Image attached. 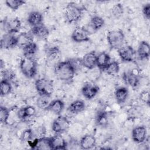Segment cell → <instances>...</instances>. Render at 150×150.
I'll list each match as a JSON object with an SVG mask.
<instances>
[{
    "label": "cell",
    "instance_id": "44dd1931",
    "mask_svg": "<svg viewBox=\"0 0 150 150\" xmlns=\"http://www.w3.org/2000/svg\"><path fill=\"white\" fill-rule=\"evenodd\" d=\"M36 112L35 108L32 106H27L20 108L17 111L18 118L21 120H26L33 117Z\"/></svg>",
    "mask_w": 150,
    "mask_h": 150
},
{
    "label": "cell",
    "instance_id": "cb8c5ba5",
    "mask_svg": "<svg viewBox=\"0 0 150 150\" xmlns=\"http://www.w3.org/2000/svg\"><path fill=\"white\" fill-rule=\"evenodd\" d=\"M43 21V16L38 11H33L30 12L28 17V23L32 27L42 25Z\"/></svg>",
    "mask_w": 150,
    "mask_h": 150
},
{
    "label": "cell",
    "instance_id": "9c48e42d",
    "mask_svg": "<svg viewBox=\"0 0 150 150\" xmlns=\"http://www.w3.org/2000/svg\"><path fill=\"white\" fill-rule=\"evenodd\" d=\"M0 46L1 49H9L18 46L17 36L12 33H5L1 39Z\"/></svg>",
    "mask_w": 150,
    "mask_h": 150
},
{
    "label": "cell",
    "instance_id": "60d3db41",
    "mask_svg": "<svg viewBox=\"0 0 150 150\" xmlns=\"http://www.w3.org/2000/svg\"><path fill=\"white\" fill-rule=\"evenodd\" d=\"M149 93L147 91H144L140 94V99L145 104H149Z\"/></svg>",
    "mask_w": 150,
    "mask_h": 150
},
{
    "label": "cell",
    "instance_id": "8d00e7d4",
    "mask_svg": "<svg viewBox=\"0 0 150 150\" xmlns=\"http://www.w3.org/2000/svg\"><path fill=\"white\" fill-rule=\"evenodd\" d=\"M21 140L24 142H29L30 141L33 140L34 137H33V134L32 129H27L25 130L22 135H21Z\"/></svg>",
    "mask_w": 150,
    "mask_h": 150
},
{
    "label": "cell",
    "instance_id": "6da1fadb",
    "mask_svg": "<svg viewBox=\"0 0 150 150\" xmlns=\"http://www.w3.org/2000/svg\"><path fill=\"white\" fill-rule=\"evenodd\" d=\"M54 70L57 78L64 81L73 80L76 72L69 60L59 62L54 66Z\"/></svg>",
    "mask_w": 150,
    "mask_h": 150
},
{
    "label": "cell",
    "instance_id": "3957f363",
    "mask_svg": "<svg viewBox=\"0 0 150 150\" xmlns=\"http://www.w3.org/2000/svg\"><path fill=\"white\" fill-rule=\"evenodd\" d=\"M83 10V8L76 3H69L64 11L66 20L70 23L77 22L81 18Z\"/></svg>",
    "mask_w": 150,
    "mask_h": 150
},
{
    "label": "cell",
    "instance_id": "f35d334b",
    "mask_svg": "<svg viewBox=\"0 0 150 150\" xmlns=\"http://www.w3.org/2000/svg\"><path fill=\"white\" fill-rule=\"evenodd\" d=\"M2 79L10 81L15 78V74L13 70L11 69H5L1 72Z\"/></svg>",
    "mask_w": 150,
    "mask_h": 150
},
{
    "label": "cell",
    "instance_id": "74e56055",
    "mask_svg": "<svg viewBox=\"0 0 150 150\" xmlns=\"http://www.w3.org/2000/svg\"><path fill=\"white\" fill-rule=\"evenodd\" d=\"M32 131L35 139L44 137L46 134V128L44 126H39Z\"/></svg>",
    "mask_w": 150,
    "mask_h": 150
},
{
    "label": "cell",
    "instance_id": "484cf974",
    "mask_svg": "<svg viewBox=\"0 0 150 150\" xmlns=\"http://www.w3.org/2000/svg\"><path fill=\"white\" fill-rule=\"evenodd\" d=\"M86 105L81 100H76L73 101L68 107L69 112L73 114H77L84 110Z\"/></svg>",
    "mask_w": 150,
    "mask_h": 150
},
{
    "label": "cell",
    "instance_id": "d4e9b609",
    "mask_svg": "<svg viewBox=\"0 0 150 150\" xmlns=\"http://www.w3.org/2000/svg\"><path fill=\"white\" fill-rule=\"evenodd\" d=\"M64 104L63 101L59 99H56L51 101L47 110H49L55 114L59 115L63 111Z\"/></svg>",
    "mask_w": 150,
    "mask_h": 150
},
{
    "label": "cell",
    "instance_id": "7a4b0ae2",
    "mask_svg": "<svg viewBox=\"0 0 150 150\" xmlns=\"http://www.w3.org/2000/svg\"><path fill=\"white\" fill-rule=\"evenodd\" d=\"M37 62L33 57L24 56L20 62L22 73L28 78H33L37 73Z\"/></svg>",
    "mask_w": 150,
    "mask_h": 150
},
{
    "label": "cell",
    "instance_id": "ac0fdd59",
    "mask_svg": "<svg viewBox=\"0 0 150 150\" xmlns=\"http://www.w3.org/2000/svg\"><path fill=\"white\" fill-rule=\"evenodd\" d=\"M30 32L34 37H36L37 39L40 40L46 39L49 34L48 29L42 24L39 26L32 27Z\"/></svg>",
    "mask_w": 150,
    "mask_h": 150
},
{
    "label": "cell",
    "instance_id": "e575fe53",
    "mask_svg": "<svg viewBox=\"0 0 150 150\" xmlns=\"http://www.w3.org/2000/svg\"><path fill=\"white\" fill-rule=\"evenodd\" d=\"M96 122L100 126L106 125L108 122L107 114L104 111H101L98 113L96 117Z\"/></svg>",
    "mask_w": 150,
    "mask_h": 150
},
{
    "label": "cell",
    "instance_id": "52a82bcc",
    "mask_svg": "<svg viewBox=\"0 0 150 150\" xmlns=\"http://www.w3.org/2000/svg\"><path fill=\"white\" fill-rule=\"evenodd\" d=\"M70 127L69 120L63 116L59 115L53 122L52 125V130L56 134H60L66 131Z\"/></svg>",
    "mask_w": 150,
    "mask_h": 150
},
{
    "label": "cell",
    "instance_id": "836d02e7",
    "mask_svg": "<svg viewBox=\"0 0 150 150\" xmlns=\"http://www.w3.org/2000/svg\"><path fill=\"white\" fill-rule=\"evenodd\" d=\"M10 116V112L5 107H1L0 108V121L2 124H6L8 122V120Z\"/></svg>",
    "mask_w": 150,
    "mask_h": 150
},
{
    "label": "cell",
    "instance_id": "ffe728a7",
    "mask_svg": "<svg viewBox=\"0 0 150 150\" xmlns=\"http://www.w3.org/2000/svg\"><path fill=\"white\" fill-rule=\"evenodd\" d=\"M33 37L31 32L21 33L17 36L18 46L23 48L25 46L33 42Z\"/></svg>",
    "mask_w": 150,
    "mask_h": 150
},
{
    "label": "cell",
    "instance_id": "603a6c76",
    "mask_svg": "<svg viewBox=\"0 0 150 150\" xmlns=\"http://www.w3.org/2000/svg\"><path fill=\"white\" fill-rule=\"evenodd\" d=\"M137 55L141 60L149 58L150 55V46L147 42L142 41L139 43L137 49Z\"/></svg>",
    "mask_w": 150,
    "mask_h": 150
},
{
    "label": "cell",
    "instance_id": "277c9868",
    "mask_svg": "<svg viewBox=\"0 0 150 150\" xmlns=\"http://www.w3.org/2000/svg\"><path fill=\"white\" fill-rule=\"evenodd\" d=\"M107 41L110 46L114 49L118 50L124 46L125 36L120 30H114L108 32Z\"/></svg>",
    "mask_w": 150,
    "mask_h": 150
},
{
    "label": "cell",
    "instance_id": "e0dca14e",
    "mask_svg": "<svg viewBox=\"0 0 150 150\" xmlns=\"http://www.w3.org/2000/svg\"><path fill=\"white\" fill-rule=\"evenodd\" d=\"M123 79L127 84L132 87H137L139 83V79L138 74L135 73L133 70L124 73Z\"/></svg>",
    "mask_w": 150,
    "mask_h": 150
},
{
    "label": "cell",
    "instance_id": "7c38bea8",
    "mask_svg": "<svg viewBox=\"0 0 150 150\" xmlns=\"http://www.w3.org/2000/svg\"><path fill=\"white\" fill-rule=\"evenodd\" d=\"M147 131L144 126H138L135 127L132 131V138L137 144L144 142L146 139Z\"/></svg>",
    "mask_w": 150,
    "mask_h": 150
},
{
    "label": "cell",
    "instance_id": "d590c367",
    "mask_svg": "<svg viewBox=\"0 0 150 150\" xmlns=\"http://www.w3.org/2000/svg\"><path fill=\"white\" fill-rule=\"evenodd\" d=\"M123 12V6L121 4H117L114 5L111 9V13L112 15L117 18H120L122 15Z\"/></svg>",
    "mask_w": 150,
    "mask_h": 150
},
{
    "label": "cell",
    "instance_id": "f1b7e54d",
    "mask_svg": "<svg viewBox=\"0 0 150 150\" xmlns=\"http://www.w3.org/2000/svg\"><path fill=\"white\" fill-rule=\"evenodd\" d=\"M50 98V97L40 96V97L36 100V105L41 110H47L51 102Z\"/></svg>",
    "mask_w": 150,
    "mask_h": 150
},
{
    "label": "cell",
    "instance_id": "4fadbf2b",
    "mask_svg": "<svg viewBox=\"0 0 150 150\" xmlns=\"http://www.w3.org/2000/svg\"><path fill=\"white\" fill-rule=\"evenodd\" d=\"M98 91L99 87L91 83H86L84 84L81 89L83 96L87 99H91L94 97Z\"/></svg>",
    "mask_w": 150,
    "mask_h": 150
},
{
    "label": "cell",
    "instance_id": "b9f144b4",
    "mask_svg": "<svg viewBox=\"0 0 150 150\" xmlns=\"http://www.w3.org/2000/svg\"><path fill=\"white\" fill-rule=\"evenodd\" d=\"M142 13L144 16L147 19H149L150 18V4H147L143 6Z\"/></svg>",
    "mask_w": 150,
    "mask_h": 150
},
{
    "label": "cell",
    "instance_id": "4316f807",
    "mask_svg": "<svg viewBox=\"0 0 150 150\" xmlns=\"http://www.w3.org/2000/svg\"><path fill=\"white\" fill-rule=\"evenodd\" d=\"M114 94L117 101L118 103H123L128 98V91L127 88L124 87H120L115 90Z\"/></svg>",
    "mask_w": 150,
    "mask_h": 150
},
{
    "label": "cell",
    "instance_id": "7402d4cb",
    "mask_svg": "<svg viewBox=\"0 0 150 150\" xmlns=\"http://www.w3.org/2000/svg\"><path fill=\"white\" fill-rule=\"evenodd\" d=\"M96 144V138L91 135L83 136L80 141V146L81 149H90L94 148Z\"/></svg>",
    "mask_w": 150,
    "mask_h": 150
},
{
    "label": "cell",
    "instance_id": "f546056e",
    "mask_svg": "<svg viewBox=\"0 0 150 150\" xmlns=\"http://www.w3.org/2000/svg\"><path fill=\"white\" fill-rule=\"evenodd\" d=\"M0 91L1 96H5L9 94L12 91V86L10 81L2 79L0 82Z\"/></svg>",
    "mask_w": 150,
    "mask_h": 150
},
{
    "label": "cell",
    "instance_id": "8fae6325",
    "mask_svg": "<svg viewBox=\"0 0 150 150\" xmlns=\"http://www.w3.org/2000/svg\"><path fill=\"white\" fill-rule=\"evenodd\" d=\"M29 146L33 149H51L50 138L45 137L35 138L32 141L28 142Z\"/></svg>",
    "mask_w": 150,
    "mask_h": 150
},
{
    "label": "cell",
    "instance_id": "4dcf8cb0",
    "mask_svg": "<svg viewBox=\"0 0 150 150\" xmlns=\"http://www.w3.org/2000/svg\"><path fill=\"white\" fill-rule=\"evenodd\" d=\"M24 56L33 57L38 50V46L36 44L32 42L22 48Z\"/></svg>",
    "mask_w": 150,
    "mask_h": 150
},
{
    "label": "cell",
    "instance_id": "30bf717a",
    "mask_svg": "<svg viewBox=\"0 0 150 150\" xmlns=\"http://www.w3.org/2000/svg\"><path fill=\"white\" fill-rule=\"evenodd\" d=\"M118 53L123 62H131L134 60L135 52L131 46H123L118 50Z\"/></svg>",
    "mask_w": 150,
    "mask_h": 150
},
{
    "label": "cell",
    "instance_id": "1f68e13d",
    "mask_svg": "<svg viewBox=\"0 0 150 150\" xmlns=\"http://www.w3.org/2000/svg\"><path fill=\"white\" fill-rule=\"evenodd\" d=\"M106 73L111 76L117 75L120 71V65L117 62H111L105 68V70Z\"/></svg>",
    "mask_w": 150,
    "mask_h": 150
},
{
    "label": "cell",
    "instance_id": "d6a6232c",
    "mask_svg": "<svg viewBox=\"0 0 150 150\" xmlns=\"http://www.w3.org/2000/svg\"><path fill=\"white\" fill-rule=\"evenodd\" d=\"M25 1L22 0H6L5 1L6 5L11 9L15 11L17 10L20 6L23 5Z\"/></svg>",
    "mask_w": 150,
    "mask_h": 150
},
{
    "label": "cell",
    "instance_id": "5b68a950",
    "mask_svg": "<svg viewBox=\"0 0 150 150\" xmlns=\"http://www.w3.org/2000/svg\"><path fill=\"white\" fill-rule=\"evenodd\" d=\"M35 86L39 96L51 97L53 92V84L52 82L46 78H40L36 80Z\"/></svg>",
    "mask_w": 150,
    "mask_h": 150
},
{
    "label": "cell",
    "instance_id": "ab89813d",
    "mask_svg": "<svg viewBox=\"0 0 150 150\" xmlns=\"http://www.w3.org/2000/svg\"><path fill=\"white\" fill-rule=\"evenodd\" d=\"M69 62H70L71 64L74 69L75 71L79 70L81 69V68L83 66V63H82V59H79V58H74L69 60Z\"/></svg>",
    "mask_w": 150,
    "mask_h": 150
},
{
    "label": "cell",
    "instance_id": "d6986e66",
    "mask_svg": "<svg viewBox=\"0 0 150 150\" xmlns=\"http://www.w3.org/2000/svg\"><path fill=\"white\" fill-rule=\"evenodd\" d=\"M111 58L108 54L105 52H101L97 55L96 66L100 70L104 71L107 66L111 62Z\"/></svg>",
    "mask_w": 150,
    "mask_h": 150
},
{
    "label": "cell",
    "instance_id": "9a60e30c",
    "mask_svg": "<svg viewBox=\"0 0 150 150\" xmlns=\"http://www.w3.org/2000/svg\"><path fill=\"white\" fill-rule=\"evenodd\" d=\"M50 142L51 149H65L67 146L66 141L59 134L50 137Z\"/></svg>",
    "mask_w": 150,
    "mask_h": 150
},
{
    "label": "cell",
    "instance_id": "5bb4252c",
    "mask_svg": "<svg viewBox=\"0 0 150 150\" xmlns=\"http://www.w3.org/2000/svg\"><path fill=\"white\" fill-rule=\"evenodd\" d=\"M46 56L49 63L55 66L60 61L61 52L57 47L53 46L47 49Z\"/></svg>",
    "mask_w": 150,
    "mask_h": 150
},
{
    "label": "cell",
    "instance_id": "ba28073f",
    "mask_svg": "<svg viewBox=\"0 0 150 150\" xmlns=\"http://www.w3.org/2000/svg\"><path fill=\"white\" fill-rule=\"evenodd\" d=\"M71 39L76 42L80 43L87 42L89 40V32L84 27H76L72 34Z\"/></svg>",
    "mask_w": 150,
    "mask_h": 150
},
{
    "label": "cell",
    "instance_id": "2e32d148",
    "mask_svg": "<svg viewBox=\"0 0 150 150\" xmlns=\"http://www.w3.org/2000/svg\"><path fill=\"white\" fill-rule=\"evenodd\" d=\"M81 59L83 66L89 70L93 69L96 66L97 54L94 51L86 53Z\"/></svg>",
    "mask_w": 150,
    "mask_h": 150
},
{
    "label": "cell",
    "instance_id": "8992f818",
    "mask_svg": "<svg viewBox=\"0 0 150 150\" xmlns=\"http://www.w3.org/2000/svg\"><path fill=\"white\" fill-rule=\"evenodd\" d=\"M2 28L6 33H18L21 28V21L18 18H5L2 21Z\"/></svg>",
    "mask_w": 150,
    "mask_h": 150
},
{
    "label": "cell",
    "instance_id": "83f0119b",
    "mask_svg": "<svg viewBox=\"0 0 150 150\" xmlns=\"http://www.w3.org/2000/svg\"><path fill=\"white\" fill-rule=\"evenodd\" d=\"M104 25V19L98 16H93L90 22V26L94 30H97L101 29Z\"/></svg>",
    "mask_w": 150,
    "mask_h": 150
}]
</instances>
